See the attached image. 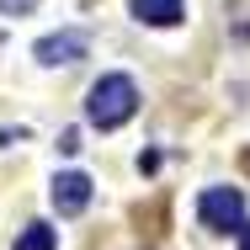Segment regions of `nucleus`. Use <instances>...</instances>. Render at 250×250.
I'll list each match as a JSON object with an SVG mask.
<instances>
[{
    "mask_svg": "<svg viewBox=\"0 0 250 250\" xmlns=\"http://www.w3.org/2000/svg\"><path fill=\"white\" fill-rule=\"evenodd\" d=\"M133 16H139L144 27H176V21L187 16V5H181V0H133Z\"/></svg>",
    "mask_w": 250,
    "mask_h": 250,
    "instance_id": "39448f33",
    "label": "nucleus"
},
{
    "mask_svg": "<svg viewBox=\"0 0 250 250\" xmlns=\"http://www.w3.org/2000/svg\"><path fill=\"white\" fill-rule=\"evenodd\" d=\"M38 64H80V59H85V53H91V38H85V32H53V38H43V43H38Z\"/></svg>",
    "mask_w": 250,
    "mask_h": 250,
    "instance_id": "20e7f679",
    "label": "nucleus"
},
{
    "mask_svg": "<svg viewBox=\"0 0 250 250\" xmlns=\"http://www.w3.org/2000/svg\"><path fill=\"white\" fill-rule=\"evenodd\" d=\"M234 234H240V250H250V224H240Z\"/></svg>",
    "mask_w": 250,
    "mask_h": 250,
    "instance_id": "6e6552de",
    "label": "nucleus"
},
{
    "mask_svg": "<svg viewBox=\"0 0 250 250\" xmlns=\"http://www.w3.org/2000/svg\"><path fill=\"white\" fill-rule=\"evenodd\" d=\"M197 218H202V229H213V234L240 229V224H245V192H234V187H208L202 202H197Z\"/></svg>",
    "mask_w": 250,
    "mask_h": 250,
    "instance_id": "f03ea898",
    "label": "nucleus"
},
{
    "mask_svg": "<svg viewBox=\"0 0 250 250\" xmlns=\"http://www.w3.org/2000/svg\"><path fill=\"white\" fill-rule=\"evenodd\" d=\"M48 197H53V208H59L64 218L85 213V208H91V176H85V170H64V176H53Z\"/></svg>",
    "mask_w": 250,
    "mask_h": 250,
    "instance_id": "7ed1b4c3",
    "label": "nucleus"
},
{
    "mask_svg": "<svg viewBox=\"0 0 250 250\" xmlns=\"http://www.w3.org/2000/svg\"><path fill=\"white\" fill-rule=\"evenodd\" d=\"M32 5H38V0H0V11H5V16H27Z\"/></svg>",
    "mask_w": 250,
    "mask_h": 250,
    "instance_id": "0eeeda50",
    "label": "nucleus"
},
{
    "mask_svg": "<svg viewBox=\"0 0 250 250\" xmlns=\"http://www.w3.org/2000/svg\"><path fill=\"white\" fill-rule=\"evenodd\" d=\"M11 250H59V234H53L48 224H27L21 234H16V245Z\"/></svg>",
    "mask_w": 250,
    "mask_h": 250,
    "instance_id": "423d86ee",
    "label": "nucleus"
},
{
    "mask_svg": "<svg viewBox=\"0 0 250 250\" xmlns=\"http://www.w3.org/2000/svg\"><path fill=\"white\" fill-rule=\"evenodd\" d=\"M133 112H139V85L128 75H101L96 85H91V96H85V123L101 128V133L123 128Z\"/></svg>",
    "mask_w": 250,
    "mask_h": 250,
    "instance_id": "f257e3e1",
    "label": "nucleus"
}]
</instances>
